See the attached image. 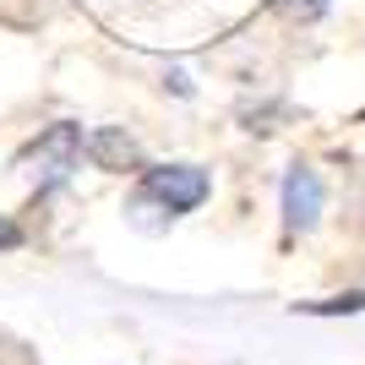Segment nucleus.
<instances>
[{
  "label": "nucleus",
  "mask_w": 365,
  "mask_h": 365,
  "mask_svg": "<svg viewBox=\"0 0 365 365\" xmlns=\"http://www.w3.org/2000/svg\"><path fill=\"white\" fill-rule=\"evenodd\" d=\"M207 191H213V180H207V169H197V164L142 169L137 191H131V202H125V218H131L137 229H148V235H158V229H169L175 218L197 213L202 202H207Z\"/></svg>",
  "instance_id": "1"
},
{
  "label": "nucleus",
  "mask_w": 365,
  "mask_h": 365,
  "mask_svg": "<svg viewBox=\"0 0 365 365\" xmlns=\"http://www.w3.org/2000/svg\"><path fill=\"white\" fill-rule=\"evenodd\" d=\"M76 158H82V125H71V120H55L49 131H38V142H33L28 153H22V164H28L38 180H66L76 169Z\"/></svg>",
  "instance_id": "2"
},
{
  "label": "nucleus",
  "mask_w": 365,
  "mask_h": 365,
  "mask_svg": "<svg viewBox=\"0 0 365 365\" xmlns=\"http://www.w3.org/2000/svg\"><path fill=\"white\" fill-rule=\"evenodd\" d=\"M317 218H322V180H317V169L294 164L284 175V229L305 235V229H317Z\"/></svg>",
  "instance_id": "3"
},
{
  "label": "nucleus",
  "mask_w": 365,
  "mask_h": 365,
  "mask_svg": "<svg viewBox=\"0 0 365 365\" xmlns=\"http://www.w3.org/2000/svg\"><path fill=\"white\" fill-rule=\"evenodd\" d=\"M82 153H88L98 169H109V175H125V169H142V148L131 137H125L120 125H98L93 137H82Z\"/></svg>",
  "instance_id": "4"
},
{
  "label": "nucleus",
  "mask_w": 365,
  "mask_h": 365,
  "mask_svg": "<svg viewBox=\"0 0 365 365\" xmlns=\"http://www.w3.org/2000/svg\"><path fill=\"white\" fill-rule=\"evenodd\" d=\"M311 317H338V311H365V294L354 289V294H338V300H327V305H305Z\"/></svg>",
  "instance_id": "5"
},
{
  "label": "nucleus",
  "mask_w": 365,
  "mask_h": 365,
  "mask_svg": "<svg viewBox=\"0 0 365 365\" xmlns=\"http://www.w3.org/2000/svg\"><path fill=\"white\" fill-rule=\"evenodd\" d=\"M284 11H300V16H322L327 11V0H278Z\"/></svg>",
  "instance_id": "6"
},
{
  "label": "nucleus",
  "mask_w": 365,
  "mask_h": 365,
  "mask_svg": "<svg viewBox=\"0 0 365 365\" xmlns=\"http://www.w3.org/2000/svg\"><path fill=\"white\" fill-rule=\"evenodd\" d=\"M16 245H22V229L11 218H0V251H16Z\"/></svg>",
  "instance_id": "7"
}]
</instances>
